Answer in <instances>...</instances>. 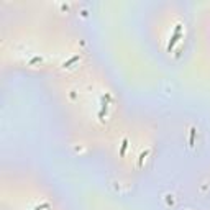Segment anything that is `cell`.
Masks as SVG:
<instances>
[{"instance_id": "1", "label": "cell", "mask_w": 210, "mask_h": 210, "mask_svg": "<svg viewBox=\"0 0 210 210\" xmlns=\"http://www.w3.org/2000/svg\"><path fill=\"white\" fill-rule=\"evenodd\" d=\"M181 35H182V25H181V23H177L176 28H174V35L171 36V40H169V43H168V51H171L174 48V45L179 41Z\"/></svg>"}, {"instance_id": "2", "label": "cell", "mask_w": 210, "mask_h": 210, "mask_svg": "<svg viewBox=\"0 0 210 210\" xmlns=\"http://www.w3.org/2000/svg\"><path fill=\"white\" fill-rule=\"evenodd\" d=\"M127 146H128V140H127V138H123V141H122V148H120V156H125Z\"/></svg>"}, {"instance_id": "3", "label": "cell", "mask_w": 210, "mask_h": 210, "mask_svg": "<svg viewBox=\"0 0 210 210\" xmlns=\"http://www.w3.org/2000/svg\"><path fill=\"white\" fill-rule=\"evenodd\" d=\"M77 59H79V54H76V56H72V58H71L67 62H64V64H62V67H69L71 64H72V62H76Z\"/></svg>"}, {"instance_id": "4", "label": "cell", "mask_w": 210, "mask_h": 210, "mask_svg": "<svg viewBox=\"0 0 210 210\" xmlns=\"http://www.w3.org/2000/svg\"><path fill=\"white\" fill-rule=\"evenodd\" d=\"M194 138H195V128H190V136H189V146H194Z\"/></svg>"}, {"instance_id": "5", "label": "cell", "mask_w": 210, "mask_h": 210, "mask_svg": "<svg viewBox=\"0 0 210 210\" xmlns=\"http://www.w3.org/2000/svg\"><path fill=\"white\" fill-rule=\"evenodd\" d=\"M48 207H49V204H48V202H45V204H41V205H36L33 210H43V209H48Z\"/></svg>"}, {"instance_id": "6", "label": "cell", "mask_w": 210, "mask_h": 210, "mask_svg": "<svg viewBox=\"0 0 210 210\" xmlns=\"http://www.w3.org/2000/svg\"><path fill=\"white\" fill-rule=\"evenodd\" d=\"M146 154H148V151H144V153H141V154H140V164L143 163V159L146 158Z\"/></svg>"}]
</instances>
